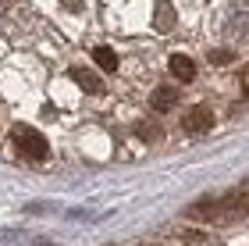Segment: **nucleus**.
Here are the masks:
<instances>
[{
    "label": "nucleus",
    "instance_id": "1",
    "mask_svg": "<svg viewBox=\"0 0 249 246\" xmlns=\"http://www.w3.org/2000/svg\"><path fill=\"white\" fill-rule=\"evenodd\" d=\"M15 143H18L21 157H29V161H47V153H50L47 139H43L39 132L25 129V125H18V129H15Z\"/></svg>",
    "mask_w": 249,
    "mask_h": 246
},
{
    "label": "nucleus",
    "instance_id": "2",
    "mask_svg": "<svg viewBox=\"0 0 249 246\" xmlns=\"http://www.w3.org/2000/svg\"><path fill=\"white\" fill-rule=\"evenodd\" d=\"M224 36H228L231 43H249V7H235V11H228Z\"/></svg>",
    "mask_w": 249,
    "mask_h": 246
},
{
    "label": "nucleus",
    "instance_id": "3",
    "mask_svg": "<svg viewBox=\"0 0 249 246\" xmlns=\"http://www.w3.org/2000/svg\"><path fill=\"white\" fill-rule=\"evenodd\" d=\"M182 125H185V132L199 136V132H210V129H213V114H210V111L199 104V107H192L189 114H185V121H182Z\"/></svg>",
    "mask_w": 249,
    "mask_h": 246
},
{
    "label": "nucleus",
    "instance_id": "4",
    "mask_svg": "<svg viewBox=\"0 0 249 246\" xmlns=\"http://www.w3.org/2000/svg\"><path fill=\"white\" fill-rule=\"evenodd\" d=\"M175 21H178L175 4H171V0H157V7H153V29L157 32H171Z\"/></svg>",
    "mask_w": 249,
    "mask_h": 246
},
{
    "label": "nucleus",
    "instance_id": "5",
    "mask_svg": "<svg viewBox=\"0 0 249 246\" xmlns=\"http://www.w3.org/2000/svg\"><path fill=\"white\" fill-rule=\"evenodd\" d=\"M178 104V89L175 86H157L153 89V96H150V107L153 111H171Z\"/></svg>",
    "mask_w": 249,
    "mask_h": 246
},
{
    "label": "nucleus",
    "instance_id": "6",
    "mask_svg": "<svg viewBox=\"0 0 249 246\" xmlns=\"http://www.w3.org/2000/svg\"><path fill=\"white\" fill-rule=\"evenodd\" d=\"M171 75H178L182 82H192L196 79V61L185 57V54H175L171 57Z\"/></svg>",
    "mask_w": 249,
    "mask_h": 246
},
{
    "label": "nucleus",
    "instance_id": "7",
    "mask_svg": "<svg viewBox=\"0 0 249 246\" xmlns=\"http://www.w3.org/2000/svg\"><path fill=\"white\" fill-rule=\"evenodd\" d=\"M93 57H96V64H100L104 72H114V68H118V54L110 50V47H96Z\"/></svg>",
    "mask_w": 249,
    "mask_h": 246
},
{
    "label": "nucleus",
    "instance_id": "8",
    "mask_svg": "<svg viewBox=\"0 0 249 246\" xmlns=\"http://www.w3.org/2000/svg\"><path fill=\"white\" fill-rule=\"evenodd\" d=\"M71 75H75V82L82 86V89H89V93H100V89H104V82H100L96 75H89V72H82V68H75Z\"/></svg>",
    "mask_w": 249,
    "mask_h": 246
},
{
    "label": "nucleus",
    "instance_id": "9",
    "mask_svg": "<svg viewBox=\"0 0 249 246\" xmlns=\"http://www.w3.org/2000/svg\"><path fill=\"white\" fill-rule=\"evenodd\" d=\"M210 61H213V64H228V61H231V47H228V50H210Z\"/></svg>",
    "mask_w": 249,
    "mask_h": 246
},
{
    "label": "nucleus",
    "instance_id": "10",
    "mask_svg": "<svg viewBox=\"0 0 249 246\" xmlns=\"http://www.w3.org/2000/svg\"><path fill=\"white\" fill-rule=\"evenodd\" d=\"M139 136H142V139H160V129H157V125H146V121H142V125H139Z\"/></svg>",
    "mask_w": 249,
    "mask_h": 246
},
{
    "label": "nucleus",
    "instance_id": "11",
    "mask_svg": "<svg viewBox=\"0 0 249 246\" xmlns=\"http://www.w3.org/2000/svg\"><path fill=\"white\" fill-rule=\"evenodd\" d=\"M61 4H64L68 11H82V0H61Z\"/></svg>",
    "mask_w": 249,
    "mask_h": 246
},
{
    "label": "nucleus",
    "instance_id": "12",
    "mask_svg": "<svg viewBox=\"0 0 249 246\" xmlns=\"http://www.w3.org/2000/svg\"><path fill=\"white\" fill-rule=\"evenodd\" d=\"M7 4H11V0H0V18H4V11H7Z\"/></svg>",
    "mask_w": 249,
    "mask_h": 246
},
{
    "label": "nucleus",
    "instance_id": "13",
    "mask_svg": "<svg viewBox=\"0 0 249 246\" xmlns=\"http://www.w3.org/2000/svg\"><path fill=\"white\" fill-rule=\"evenodd\" d=\"M246 96H249V82H246Z\"/></svg>",
    "mask_w": 249,
    "mask_h": 246
}]
</instances>
